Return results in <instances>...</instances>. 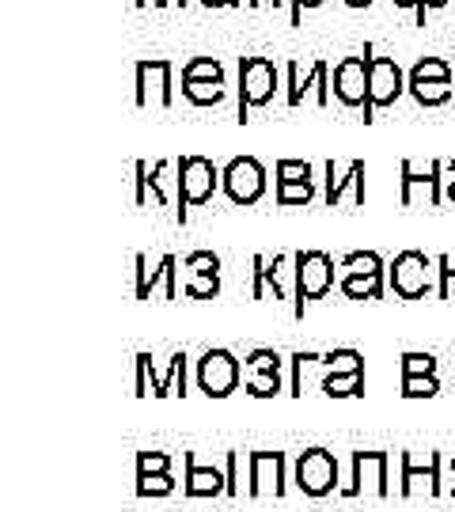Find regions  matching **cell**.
I'll list each match as a JSON object with an SVG mask.
<instances>
[{
  "label": "cell",
  "instance_id": "obj_1",
  "mask_svg": "<svg viewBox=\"0 0 455 512\" xmlns=\"http://www.w3.org/2000/svg\"><path fill=\"white\" fill-rule=\"evenodd\" d=\"M334 289V258L327 251H300L292 255V296L296 315H304V304L323 300Z\"/></svg>",
  "mask_w": 455,
  "mask_h": 512
},
{
  "label": "cell",
  "instance_id": "obj_2",
  "mask_svg": "<svg viewBox=\"0 0 455 512\" xmlns=\"http://www.w3.org/2000/svg\"><path fill=\"white\" fill-rule=\"evenodd\" d=\"M277 65L270 57H239V126L251 122V110L266 107L277 95Z\"/></svg>",
  "mask_w": 455,
  "mask_h": 512
},
{
  "label": "cell",
  "instance_id": "obj_3",
  "mask_svg": "<svg viewBox=\"0 0 455 512\" xmlns=\"http://www.w3.org/2000/svg\"><path fill=\"white\" fill-rule=\"evenodd\" d=\"M292 482L304 497H327L338 494L342 482H338V459L327 448H304L296 463H292Z\"/></svg>",
  "mask_w": 455,
  "mask_h": 512
},
{
  "label": "cell",
  "instance_id": "obj_4",
  "mask_svg": "<svg viewBox=\"0 0 455 512\" xmlns=\"http://www.w3.org/2000/svg\"><path fill=\"white\" fill-rule=\"evenodd\" d=\"M243 380V361H239L232 349L213 346L201 353L198 361V387L209 399H228Z\"/></svg>",
  "mask_w": 455,
  "mask_h": 512
},
{
  "label": "cell",
  "instance_id": "obj_5",
  "mask_svg": "<svg viewBox=\"0 0 455 512\" xmlns=\"http://www.w3.org/2000/svg\"><path fill=\"white\" fill-rule=\"evenodd\" d=\"M433 274H437V262L425 251H402L391 262L387 281H391V293L402 300H421L425 293H433Z\"/></svg>",
  "mask_w": 455,
  "mask_h": 512
},
{
  "label": "cell",
  "instance_id": "obj_6",
  "mask_svg": "<svg viewBox=\"0 0 455 512\" xmlns=\"http://www.w3.org/2000/svg\"><path fill=\"white\" fill-rule=\"evenodd\" d=\"M179 220L186 224V205H205L220 186V171L205 156H182L179 160Z\"/></svg>",
  "mask_w": 455,
  "mask_h": 512
},
{
  "label": "cell",
  "instance_id": "obj_7",
  "mask_svg": "<svg viewBox=\"0 0 455 512\" xmlns=\"http://www.w3.org/2000/svg\"><path fill=\"white\" fill-rule=\"evenodd\" d=\"M402 478L399 494L402 497H440L444 482H440V452H402Z\"/></svg>",
  "mask_w": 455,
  "mask_h": 512
},
{
  "label": "cell",
  "instance_id": "obj_8",
  "mask_svg": "<svg viewBox=\"0 0 455 512\" xmlns=\"http://www.w3.org/2000/svg\"><path fill=\"white\" fill-rule=\"evenodd\" d=\"M406 92V76H402L395 57H368V107L364 122L376 118V110L395 107V99Z\"/></svg>",
  "mask_w": 455,
  "mask_h": 512
},
{
  "label": "cell",
  "instance_id": "obj_9",
  "mask_svg": "<svg viewBox=\"0 0 455 512\" xmlns=\"http://www.w3.org/2000/svg\"><path fill=\"white\" fill-rule=\"evenodd\" d=\"M406 88L421 107H444L452 99V65L440 61V57H425L410 69Z\"/></svg>",
  "mask_w": 455,
  "mask_h": 512
},
{
  "label": "cell",
  "instance_id": "obj_10",
  "mask_svg": "<svg viewBox=\"0 0 455 512\" xmlns=\"http://www.w3.org/2000/svg\"><path fill=\"white\" fill-rule=\"evenodd\" d=\"M220 186L236 205H255L266 194V167L255 156H236L220 171Z\"/></svg>",
  "mask_w": 455,
  "mask_h": 512
},
{
  "label": "cell",
  "instance_id": "obj_11",
  "mask_svg": "<svg viewBox=\"0 0 455 512\" xmlns=\"http://www.w3.org/2000/svg\"><path fill=\"white\" fill-rule=\"evenodd\" d=\"M387 467H391V452H353V482H349L342 494L346 497H357V494L387 497L391 494Z\"/></svg>",
  "mask_w": 455,
  "mask_h": 512
},
{
  "label": "cell",
  "instance_id": "obj_12",
  "mask_svg": "<svg viewBox=\"0 0 455 512\" xmlns=\"http://www.w3.org/2000/svg\"><path fill=\"white\" fill-rule=\"evenodd\" d=\"M444 164H433L418 171L410 160H402V205H440L444 202Z\"/></svg>",
  "mask_w": 455,
  "mask_h": 512
},
{
  "label": "cell",
  "instance_id": "obj_13",
  "mask_svg": "<svg viewBox=\"0 0 455 512\" xmlns=\"http://www.w3.org/2000/svg\"><path fill=\"white\" fill-rule=\"evenodd\" d=\"M247 494L251 497H281L285 494V452H251L247 456Z\"/></svg>",
  "mask_w": 455,
  "mask_h": 512
},
{
  "label": "cell",
  "instance_id": "obj_14",
  "mask_svg": "<svg viewBox=\"0 0 455 512\" xmlns=\"http://www.w3.org/2000/svg\"><path fill=\"white\" fill-rule=\"evenodd\" d=\"M277 205H308L315 198V179H311V164L304 160H277Z\"/></svg>",
  "mask_w": 455,
  "mask_h": 512
},
{
  "label": "cell",
  "instance_id": "obj_15",
  "mask_svg": "<svg viewBox=\"0 0 455 512\" xmlns=\"http://www.w3.org/2000/svg\"><path fill=\"white\" fill-rule=\"evenodd\" d=\"M334 95L346 107H368V57H342L334 65Z\"/></svg>",
  "mask_w": 455,
  "mask_h": 512
},
{
  "label": "cell",
  "instance_id": "obj_16",
  "mask_svg": "<svg viewBox=\"0 0 455 512\" xmlns=\"http://www.w3.org/2000/svg\"><path fill=\"white\" fill-rule=\"evenodd\" d=\"M327 73H330L327 61H315L308 73H300V65L292 61V65H289V107H300L308 88H315V99H319V107H330Z\"/></svg>",
  "mask_w": 455,
  "mask_h": 512
},
{
  "label": "cell",
  "instance_id": "obj_17",
  "mask_svg": "<svg viewBox=\"0 0 455 512\" xmlns=\"http://www.w3.org/2000/svg\"><path fill=\"white\" fill-rule=\"evenodd\" d=\"M182 459H186V482H182L186 497H220V494H228L224 467H201L194 452H186Z\"/></svg>",
  "mask_w": 455,
  "mask_h": 512
},
{
  "label": "cell",
  "instance_id": "obj_18",
  "mask_svg": "<svg viewBox=\"0 0 455 512\" xmlns=\"http://www.w3.org/2000/svg\"><path fill=\"white\" fill-rule=\"evenodd\" d=\"M349 186L357 190V198L364 202V164H361V160H353V164L346 167V175H342V171L334 167V160H330V164H327V194H323V198H327V205L342 202Z\"/></svg>",
  "mask_w": 455,
  "mask_h": 512
},
{
  "label": "cell",
  "instance_id": "obj_19",
  "mask_svg": "<svg viewBox=\"0 0 455 512\" xmlns=\"http://www.w3.org/2000/svg\"><path fill=\"white\" fill-rule=\"evenodd\" d=\"M156 88V103H171V61H145L141 65V99Z\"/></svg>",
  "mask_w": 455,
  "mask_h": 512
},
{
  "label": "cell",
  "instance_id": "obj_20",
  "mask_svg": "<svg viewBox=\"0 0 455 512\" xmlns=\"http://www.w3.org/2000/svg\"><path fill=\"white\" fill-rule=\"evenodd\" d=\"M182 95L194 107H217L224 103V80H182Z\"/></svg>",
  "mask_w": 455,
  "mask_h": 512
},
{
  "label": "cell",
  "instance_id": "obj_21",
  "mask_svg": "<svg viewBox=\"0 0 455 512\" xmlns=\"http://www.w3.org/2000/svg\"><path fill=\"white\" fill-rule=\"evenodd\" d=\"M323 372H327V376H353V372H364V357L357 349H330V353H323Z\"/></svg>",
  "mask_w": 455,
  "mask_h": 512
},
{
  "label": "cell",
  "instance_id": "obj_22",
  "mask_svg": "<svg viewBox=\"0 0 455 512\" xmlns=\"http://www.w3.org/2000/svg\"><path fill=\"white\" fill-rule=\"evenodd\" d=\"M338 289H342L349 300H380V296H383V277L342 274V277H338Z\"/></svg>",
  "mask_w": 455,
  "mask_h": 512
},
{
  "label": "cell",
  "instance_id": "obj_23",
  "mask_svg": "<svg viewBox=\"0 0 455 512\" xmlns=\"http://www.w3.org/2000/svg\"><path fill=\"white\" fill-rule=\"evenodd\" d=\"M338 270L353 277H383V258L376 251H353V255L342 258Z\"/></svg>",
  "mask_w": 455,
  "mask_h": 512
},
{
  "label": "cell",
  "instance_id": "obj_24",
  "mask_svg": "<svg viewBox=\"0 0 455 512\" xmlns=\"http://www.w3.org/2000/svg\"><path fill=\"white\" fill-rule=\"evenodd\" d=\"M323 395L330 399H357L364 395V372H353V376H323Z\"/></svg>",
  "mask_w": 455,
  "mask_h": 512
},
{
  "label": "cell",
  "instance_id": "obj_25",
  "mask_svg": "<svg viewBox=\"0 0 455 512\" xmlns=\"http://www.w3.org/2000/svg\"><path fill=\"white\" fill-rule=\"evenodd\" d=\"M281 391H285L281 372H247V395L251 399H273Z\"/></svg>",
  "mask_w": 455,
  "mask_h": 512
},
{
  "label": "cell",
  "instance_id": "obj_26",
  "mask_svg": "<svg viewBox=\"0 0 455 512\" xmlns=\"http://www.w3.org/2000/svg\"><path fill=\"white\" fill-rule=\"evenodd\" d=\"M319 361H323L319 353H304V349H300V353L292 357V384H289V395H304V391H308V372H311L315 365H319Z\"/></svg>",
  "mask_w": 455,
  "mask_h": 512
},
{
  "label": "cell",
  "instance_id": "obj_27",
  "mask_svg": "<svg viewBox=\"0 0 455 512\" xmlns=\"http://www.w3.org/2000/svg\"><path fill=\"white\" fill-rule=\"evenodd\" d=\"M182 293L190 300H213L220 293V274H186Z\"/></svg>",
  "mask_w": 455,
  "mask_h": 512
},
{
  "label": "cell",
  "instance_id": "obj_28",
  "mask_svg": "<svg viewBox=\"0 0 455 512\" xmlns=\"http://www.w3.org/2000/svg\"><path fill=\"white\" fill-rule=\"evenodd\" d=\"M440 380L437 376H402V399H437Z\"/></svg>",
  "mask_w": 455,
  "mask_h": 512
},
{
  "label": "cell",
  "instance_id": "obj_29",
  "mask_svg": "<svg viewBox=\"0 0 455 512\" xmlns=\"http://www.w3.org/2000/svg\"><path fill=\"white\" fill-rule=\"evenodd\" d=\"M182 80H224L217 57H194L182 65Z\"/></svg>",
  "mask_w": 455,
  "mask_h": 512
},
{
  "label": "cell",
  "instance_id": "obj_30",
  "mask_svg": "<svg viewBox=\"0 0 455 512\" xmlns=\"http://www.w3.org/2000/svg\"><path fill=\"white\" fill-rule=\"evenodd\" d=\"M281 365H285V361H281L277 349H251L247 361H243L247 372H281Z\"/></svg>",
  "mask_w": 455,
  "mask_h": 512
},
{
  "label": "cell",
  "instance_id": "obj_31",
  "mask_svg": "<svg viewBox=\"0 0 455 512\" xmlns=\"http://www.w3.org/2000/svg\"><path fill=\"white\" fill-rule=\"evenodd\" d=\"M402 376H437L433 353H402Z\"/></svg>",
  "mask_w": 455,
  "mask_h": 512
},
{
  "label": "cell",
  "instance_id": "obj_32",
  "mask_svg": "<svg viewBox=\"0 0 455 512\" xmlns=\"http://www.w3.org/2000/svg\"><path fill=\"white\" fill-rule=\"evenodd\" d=\"M437 296L440 300H455V258L452 255L437 258Z\"/></svg>",
  "mask_w": 455,
  "mask_h": 512
},
{
  "label": "cell",
  "instance_id": "obj_33",
  "mask_svg": "<svg viewBox=\"0 0 455 512\" xmlns=\"http://www.w3.org/2000/svg\"><path fill=\"white\" fill-rule=\"evenodd\" d=\"M182 270L186 274H220V258L213 251H190L182 258Z\"/></svg>",
  "mask_w": 455,
  "mask_h": 512
},
{
  "label": "cell",
  "instance_id": "obj_34",
  "mask_svg": "<svg viewBox=\"0 0 455 512\" xmlns=\"http://www.w3.org/2000/svg\"><path fill=\"white\" fill-rule=\"evenodd\" d=\"M243 463H247V456H243V452H228V463H224L228 497H239V490H243Z\"/></svg>",
  "mask_w": 455,
  "mask_h": 512
},
{
  "label": "cell",
  "instance_id": "obj_35",
  "mask_svg": "<svg viewBox=\"0 0 455 512\" xmlns=\"http://www.w3.org/2000/svg\"><path fill=\"white\" fill-rule=\"evenodd\" d=\"M137 490H141L145 497L175 494V478H171V475H141V482H137Z\"/></svg>",
  "mask_w": 455,
  "mask_h": 512
},
{
  "label": "cell",
  "instance_id": "obj_36",
  "mask_svg": "<svg viewBox=\"0 0 455 512\" xmlns=\"http://www.w3.org/2000/svg\"><path fill=\"white\" fill-rule=\"evenodd\" d=\"M167 467H171L167 452H145L141 456V475H167Z\"/></svg>",
  "mask_w": 455,
  "mask_h": 512
},
{
  "label": "cell",
  "instance_id": "obj_37",
  "mask_svg": "<svg viewBox=\"0 0 455 512\" xmlns=\"http://www.w3.org/2000/svg\"><path fill=\"white\" fill-rule=\"evenodd\" d=\"M323 0H292V27H300V16L308 12V8H319Z\"/></svg>",
  "mask_w": 455,
  "mask_h": 512
},
{
  "label": "cell",
  "instance_id": "obj_38",
  "mask_svg": "<svg viewBox=\"0 0 455 512\" xmlns=\"http://www.w3.org/2000/svg\"><path fill=\"white\" fill-rule=\"evenodd\" d=\"M395 8H406V12H418V23L425 27V12H421V0H391Z\"/></svg>",
  "mask_w": 455,
  "mask_h": 512
},
{
  "label": "cell",
  "instance_id": "obj_39",
  "mask_svg": "<svg viewBox=\"0 0 455 512\" xmlns=\"http://www.w3.org/2000/svg\"><path fill=\"white\" fill-rule=\"evenodd\" d=\"M205 8H232V4H239V0H201Z\"/></svg>",
  "mask_w": 455,
  "mask_h": 512
},
{
  "label": "cell",
  "instance_id": "obj_40",
  "mask_svg": "<svg viewBox=\"0 0 455 512\" xmlns=\"http://www.w3.org/2000/svg\"><path fill=\"white\" fill-rule=\"evenodd\" d=\"M444 4H448V0H421V12H425V8H444Z\"/></svg>",
  "mask_w": 455,
  "mask_h": 512
},
{
  "label": "cell",
  "instance_id": "obj_41",
  "mask_svg": "<svg viewBox=\"0 0 455 512\" xmlns=\"http://www.w3.org/2000/svg\"><path fill=\"white\" fill-rule=\"evenodd\" d=\"M342 4H349V8H368L372 0H342Z\"/></svg>",
  "mask_w": 455,
  "mask_h": 512
},
{
  "label": "cell",
  "instance_id": "obj_42",
  "mask_svg": "<svg viewBox=\"0 0 455 512\" xmlns=\"http://www.w3.org/2000/svg\"><path fill=\"white\" fill-rule=\"evenodd\" d=\"M444 198H448V202L455 205V183H448V186H444Z\"/></svg>",
  "mask_w": 455,
  "mask_h": 512
},
{
  "label": "cell",
  "instance_id": "obj_43",
  "mask_svg": "<svg viewBox=\"0 0 455 512\" xmlns=\"http://www.w3.org/2000/svg\"><path fill=\"white\" fill-rule=\"evenodd\" d=\"M448 175H452V179H444V183H455V160L448 164Z\"/></svg>",
  "mask_w": 455,
  "mask_h": 512
},
{
  "label": "cell",
  "instance_id": "obj_44",
  "mask_svg": "<svg viewBox=\"0 0 455 512\" xmlns=\"http://www.w3.org/2000/svg\"><path fill=\"white\" fill-rule=\"evenodd\" d=\"M452 475H455V456H452Z\"/></svg>",
  "mask_w": 455,
  "mask_h": 512
}]
</instances>
